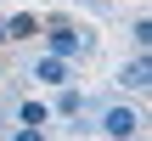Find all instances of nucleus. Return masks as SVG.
<instances>
[{"mask_svg":"<svg viewBox=\"0 0 152 141\" xmlns=\"http://www.w3.org/2000/svg\"><path fill=\"white\" fill-rule=\"evenodd\" d=\"M130 40H135V51H147V45H152V23H147V17L130 23Z\"/></svg>","mask_w":152,"mask_h":141,"instance_id":"nucleus-8","label":"nucleus"},{"mask_svg":"<svg viewBox=\"0 0 152 141\" xmlns=\"http://www.w3.org/2000/svg\"><path fill=\"white\" fill-rule=\"evenodd\" d=\"M56 113H62V119H79V113H85V90L56 85Z\"/></svg>","mask_w":152,"mask_h":141,"instance_id":"nucleus-5","label":"nucleus"},{"mask_svg":"<svg viewBox=\"0 0 152 141\" xmlns=\"http://www.w3.org/2000/svg\"><path fill=\"white\" fill-rule=\"evenodd\" d=\"M34 79H45V85H68V79H73V62H68V57H51V51H45V57L34 62Z\"/></svg>","mask_w":152,"mask_h":141,"instance_id":"nucleus-3","label":"nucleus"},{"mask_svg":"<svg viewBox=\"0 0 152 141\" xmlns=\"http://www.w3.org/2000/svg\"><path fill=\"white\" fill-rule=\"evenodd\" d=\"M11 141H45V130H34V124H23V130H17Z\"/></svg>","mask_w":152,"mask_h":141,"instance_id":"nucleus-9","label":"nucleus"},{"mask_svg":"<svg viewBox=\"0 0 152 141\" xmlns=\"http://www.w3.org/2000/svg\"><path fill=\"white\" fill-rule=\"evenodd\" d=\"M118 85H124V90H147V85H152V62H147V51H135V62H124V68H118Z\"/></svg>","mask_w":152,"mask_h":141,"instance_id":"nucleus-4","label":"nucleus"},{"mask_svg":"<svg viewBox=\"0 0 152 141\" xmlns=\"http://www.w3.org/2000/svg\"><path fill=\"white\" fill-rule=\"evenodd\" d=\"M102 136L107 141H130V136H141V119H135L130 107H107V113H102Z\"/></svg>","mask_w":152,"mask_h":141,"instance_id":"nucleus-2","label":"nucleus"},{"mask_svg":"<svg viewBox=\"0 0 152 141\" xmlns=\"http://www.w3.org/2000/svg\"><path fill=\"white\" fill-rule=\"evenodd\" d=\"M0 40H6V17H0Z\"/></svg>","mask_w":152,"mask_h":141,"instance_id":"nucleus-10","label":"nucleus"},{"mask_svg":"<svg viewBox=\"0 0 152 141\" xmlns=\"http://www.w3.org/2000/svg\"><path fill=\"white\" fill-rule=\"evenodd\" d=\"M17 119H23V124H34V130H45L51 107H39V102H23V107H17Z\"/></svg>","mask_w":152,"mask_h":141,"instance_id":"nucleus-7","label":"nucleus"},{"mask_svg":"<svg viewBox=\"0 0 152 141\" xmlns=\"http://www.w3.org/2000/svg\"><path fill=\"white\" fill-rule=\"evenodd\" d=\"M45 45H51V57H85L90 51V34L85 28H73V23H45Z\"/></svg>","mask_w":152,"mask_h":141,"instance_id":"nucleus-1","label":"nucleus"},{"mask_svg":"<svg viewBox=\"0 0 152 141\" xmlns=\"http://www.w3.org/2000/svg\"><path fill=\"white\" fill-rule=\"evenodd\" d=\"M34 34H39V17H28V11L6 17V40H34Z\"/></svg>","mask_w":152,"mask_h":141,"instance_id":"nucleus-6","label":"nucleus"}]
</instances>
